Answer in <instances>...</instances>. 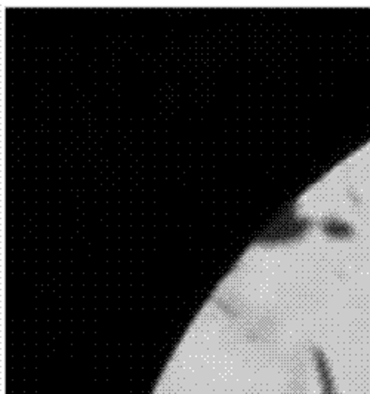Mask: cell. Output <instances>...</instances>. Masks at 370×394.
<instances>
[]
</instances>
